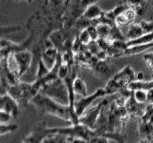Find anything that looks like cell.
<instances>
[{
	"instance_id": "obj_22",
	"label": "cell",
	"mask_w": 153,
	"mask_h": 143,
	"mask_svg": "<svg viewBox=\"0 0 153 143\" xmlns=\"http://www.w3.org/2000/svg\"><path fill=\"white\" fill-rule=\"evenodd\" d=\"M51 72V70L47 67V65L44 63L42 59H40L38 62V69H37V73H36V80L38 79H42L45 77L49 73Z\"/></svg>"
},
{
	"instance_id": "obj_4",
	"label": "cell",
	"mask_w": 153,
	"mask_h": 143,
	"mask_svg": "<svg viewBox=\"0 0 153 143\" xmlns=\"http://www.w3.org/2000/svg\"><path fill=\"white\" fill-rule=\"evenodd\" d=\"M7 93L18 102L21 108L26 107V105L36 95L33 84L25 82H18L14 85H10Z\"/></svg>"
},
{
	"instance_id": "obj_19",
	"label": "cell",
	"mask_w": 153,
	"mask_h": 143,
	"mask_svg": "<svg viewBox=\"0 0 153 143\" xmlns=\"http://www.w3.org/2000/svg\"><path fill=\"white\" fill-rule=\"evenodd\" d=\"M144 31L142 27V26L140 25V23L137 24H131L128 27L127 36H126V39L128 40H132V39H135L143 35H144Z\"/></svg>"
},
{
	"instance_id": "obj_7",
	"label": "cell",
	"mask_w": 153,
	"mask_h": 143,
	"mask_svg": "<svg viewBox=\"0 0 153 143\" xmlns=\"http://www.w3.org/2000/svg\"><path fill=\"white\" fill-rule=\"evenodd\" d=\"M93 71L95 74L102 81H108L115 75L114 70L115 66L111 65L109 63L105 62V60H99V61L94 63L92 65Z\"/></svg>"
},
{
	"instance_id": "obj_1",
	"label": "cell",
	"mask_w": 153,
	"mask_h": 143,
	"mask_svg": "<svg viewBox=\"0 0 153 143\" xmlns=\"http://www.w3.org/2000/svg\"><path fill=\"white\" fill-rule=\"evenodd\" d=\"M32 102L41 114H48L58 117L65 121L72 124H78L79 118L72 110L69 104H64L58 102L43 93H37L32 99Z\"/></svg>"
},
{
	"instance_id": "obj_13",
	"label": "cell",
	"mask_w": 153,
	"mask_h": 143,
	"mask_svg": "<svg viewBox=\"0 0 153 143\" xmlns=\"http://www.w3.org/2000/svg\"><path fill=\"white\" fill-rule=\"evenodd\" d=\"M58 55H59V52L57 49H55L54 47H51V48L49 47L44 51L41 59L47 65V67L50 70H51L57 63Z\"/></svg>"
},
{
	"instance_id": "obj_25",
	"label": "cell",
	"mask_w": 153,
	"mask_h": 143,
	"mask_svg": "<svg viewBox=\"0 0 153 143\" xmlns=\"http://www.w3.org/2000/svg\"><path fill=\"white\" fill-rule=\"evenodd\" d=\"M12 118H13L10 113H7L5 111L0 110V124H7L10 123Z\"/></svg>"
},
{
	"instance_id": "obj_8",
	"label": "cell",
	"mask_w": 153,
	"mask_h": 143,
	"mask_svg": "<svg viewBox=\"0 0 153 143\" xmlns=\"http://www.w3.org/2000/svg\"><path fill=\"white\" fill-rule=\"evenodd\" d=\"M21 106L18 102L8 93L1 96L0 110L10 113L13 118H17L20 115Z\"/></svg>"
},
{
	"instance_id": "obj_15",
	"label": "cell",
	"mask_w": 153,
	"mask_h": 143,
	"mask_svg": "<svg viewBox=\"0 0 153 143\" xmlns=\"http://www.w3.org/2000/svg\"><path fill=\"white\" fill-rule=\"evenodd\" d=\"M153 48V41L152 42H148V43H144V44H138V45H134L130 46L128 48H127L124 50V54L123 56H134V55H138L141 54L146 50H148L149 49Z\"/></svg>"
},
{
	"instance_id": "obj_18",
	"label": "cell",
	"mask_w": 153,
	"mask_h": 143,
	"mask_svg": "<svg viewBox=\"0 0 153 143\" xmlns=\"http://www.w3.org/2000/svg\"><path fill=\"white\" fill-rule=\"evenodd\" d=\"M152 41H153V32L144 34L135 39L128 40L125 41V45H126V49H127L130 46L138 45V44H144V43H148V42H152Z\"/></svg>"
},
{
	"instance_id": "obj_14",
	"label": "cell",
	"mask_w": 153,
	"mask_h": 143,
	"mask_svg": "<svg viewBox=\"0 0 153 143\" xmlns=\"http://www.w3.org/2000/svg\"><path fill=\"white\" fill-rule=\"evenodd\" d=\"M135 17V11L133 8H128L115 19V25L117 27H124L131 24Z\"/></svg>"
},
{
	"instance_id": "obj_6",
	"label": "cell",
	"mask_w": 153,
	"mask_h": 143,
	"mask_svg": "<svg viewBox=\"0 0 153 143\" xmlns=\"http://www.w3.org/2000/svg\"><path fill=\"white\" fill-rule=\"evenodd\" d=\"M107 101L105 100L100 102L98 105H96L92 108H88L83 113V115L79 119V123H82L83 124H86L91 129H94L95 124L97 122L103 108L106 105Z\"/></svg>"
},
{
	"instance_id": "obj_26",
	"label": "cell",
	"mask_w": 153,
	"mask_h": 143,
	"mask_svg": "<svg viewBox=\"0 0 153 143\" xmlns=\"http://www.w3.org/2000/svg\"><path fill=\"white\" fill-rule=\"evenodd\" d=\"M143 59L146 63L147 66L150 67L153 71V53H146L143 56Z\"/></svg>"
},
{
	"instance_id": "obj_16",
	"label": "cell",
	"mask_w": 153,
	"mask_h": 143,
	"mask_svg": "<svg viewBox=\"0 0 153 143\" xmlns=\"http://www.w3.org/2000/svg\"><path fill=\"white\" fill-rule=\"evenodd\" d=\"M105 13L95 4H89L87 7V9L85 10L84 13H83V18L93 21L96 20L99 17H101L102 15H104Z\"/></svg>"
},
{
	"instance_id": "obj_9",
	"label": "cell",
	"mask_w": 153,
	"mask_h": 143,
	"mask_svg": "<svg viewBox=\"0 0 153 143\" xmlns=\"http://www.w3.org/2000/svg\"><path fill=\"white\" fill-rule=\"evenodd\" d=\"M49 134V127L44 123H40L34 126L32 132L23 140V142H43Z\"/></svg>"
},
{
	"instance_id": "obj_5",
	"label": "cell",
	"mask_w": 153,
	"mask_h": 143,
	"mask_svg": "<svg viewBox=\"0 0 153 143\" xmlns=\"http://www.w3.org/2000/svg\"><path fill=\"white\" fill-rule=\"evenodd\" d=\"M105 95H107L105 88H98L92 95L83 96L82 98H81L79 100H75V102H74V111H75V114L77 115V117L80 119L83 115L85 110L88 108H89V106L92 102L99 97L105 96Z\"/></svg>"
},
{
	"instance_id": "obj_12",
	"label": "cell",
	"mask_w": 153,
	"mask_h": 143,
	"mask_svg": "<svg viewBox=\"0 0 153 143\" xmlns=\"http://www.w3.org/2000/svg\"><path fill=\"white\" fill-rule=\"evenodd\" d=\"M139 135L142 142H151L153 140V117L148 120H140L139 123Z\"/></svg>"
},
{
	"instance_id": "obj_23",
	"label": "cell",
	"mask_w": 153,
	"mask_h": 143,
	"mask_svg": "<svg viewBox=\"0 0 153 143\" xmlns=\"http://www.w3.org/2000/svg\"><path fill=\"white\" fill-rule=\"evenodd\" d=\"M79 39L81 42L83 44V45H88V43H90L92 41V39H91V36L88 33V31L87 30V28H84L82 33L80 34L79 36Z\"/></svg>"
},
{
	"instance_id": "obj_11",
	"label": "cell",
	"mask_w": 153,
	"mask_h": 143,
	"mask_svg": "<svg viewBox=\"0 0 153 143\" xmlns=\"http://www.w3.org/2000/svg\"><path fill=\"white\" fill-rule=\"evenodd\" d=\"M14 59L17 62V64L19 66L20 70V75L22 76L29 68L31 62H32V54L25 50H18L15 52H13Z\"/></svg>"
},
{
	"instance_id": "obj_27",
	"label": "cell",
	"mask_w": 153,
	"mask_h": 143,
	"mask_svg": "<svg viewBox=\"0 0 153 143\" xmlns=\"http://www.w3.org/2000/svg\"><path fill=\"white\" fill-rule=\"evenodd\" d=\"M153 102V88L148 90V102L147 103Z\"/></svg>"
},
{
	"instance_id": "obj_10",
	"label": "cell",
	"mask_w": 153,
	"mask_h": 143,
	"mask_svg": "<svg viewBox=\"0 0 153 143\" xmlns=\"http://www.w3.org/2000/svg\"><path fill=\"white\" fill-rule=\"evenodd\" d=\"M125 107H126V110H127L129 117L141 119L144 113L146 103H139L138 102H136V100L134 97V95L132 94L131 96L127 99L126 103H125Z\"/></svg>"
},
{
	"instance_id": "obj_20",
	"label": "cell",
	"mask_w": 153,
	"mask_h": 143,
	"mask_svg": "<svg viewBox=\"0 0 153 143\" xmlns=\"http://www.w3.org/2000/svg\"><path fill=\"white\" fill-rule=\"evenodd\" d=\"M133 95L136 102L139 103H147L148 102V91L143 89H136L133 91Z\"/></svg>"
},
{
	"instance_id": "obj_2",
	"label": "cell",
	"mask_w": 153,
	"mask_h": 143,
	"mask_svg": "<svg viewBox=\"0 0 153 143\" xmlns=\"http://www.w3.org/2000/svg\"><path fill=\"white\" fill-rule=\"evenodd\" d=\"M134 80L135 74L134 70L130 66H126L110 80L105 88L107 95L121 92L125 89H128L129 84Z\"/></svg>"
},
{
	"instance_id": "obj_3",
	"label": "cell",
	"mask_w": 153,
	"mask_h": 143,
	"mask_svg": "<svg viewBox=\"0 0 153 143\" xmlns=\"http://www.w3.org/2000/svg\"><path fill=\"white\" fill-rule=\"evenodd\" d=\"M39 92L43 93L44 95L51 97L52 99L61 103L69 104L68 88L66 87L64 80L60 79L59 77L45 84L42 87Z\"/></svg>"
},
{
	"instance_id": "obj_24",
	"label": "cell",
	"mask_w": 153,
	"mask_h": 143,
	"mask_svg": "<svg viewBox=\"0 0 153 143\" xmlns=\"http://www.w3.org/2000/svg\"><path fill=\"white\" fill-rule=\"evenodd\" d=\"M140 25L142 26V27H143V29L145 34L153 32V22L142 21L140 22Z\"/></svg>"
},
{
	"instance_id": "obj_17",
	"label": "cell",
	"mask_w": 153,
	"mask_h": 143,
	"mask_svg": "<svg viewBox=\"0 0 153 143\" xmlns=\"http://www.w3.org/2000/svg\"><path fill=\"white\" fill-rule=\"evenodd\" d=\"M73 89L74 92L78 96H87V87H86V84L84 81L79 77V76H75L74 78L73 81Z\"/></svg>"
},
{
	"instance_id": "obj_21",
	"label": "cell",
	"mask_w": 153,
	"mask_h": 143,
	"mask_svg": "<svg viewBox=\"0 0 153 143\" xmlns=\"http://www.w3.org/2000/svg\"><path fill=\"white\" fill-rule=\"evenodd\" d=\"M18 127L17 124H0V135L3 136L10 133H13L18 129Z\"/></svg>"
}]
</instances>
